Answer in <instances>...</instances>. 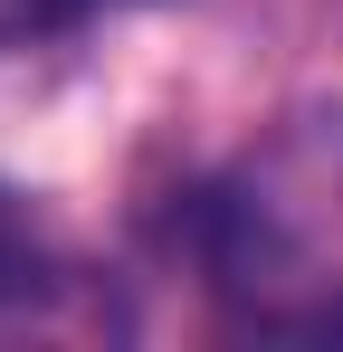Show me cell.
<instances>
[{
	"instance_id": "obj_1",
	"label": "cell",
	"mask_w": 343,
	"mask_h": 352,
	"mask_svg": "<svg viewBox=\"0 0 343 352\" xmlns=\"http://www.w3.org/2000/svg\"><path fill=\"white\" fill-rule=\"evenodd\" d=\"M57 286V257H48V229L29 219V200L0 181V314H19V305H39Z\"/></svg>"
},
{
	"instance_id": "obj_2",
	"label": "cell",
	"mask_w": 343,
	"mask_h": 352,
	"mask_svg": "<svg viewBox=\"0 0 343 352\" xmlns=\"http://www.w3.org/2000/svg\"><path fill=\"white\" fill-rule=\"evenodd\" d=\"M114 0H0V38H29V29H76Z\"/></svg>"
}]
</instances>
